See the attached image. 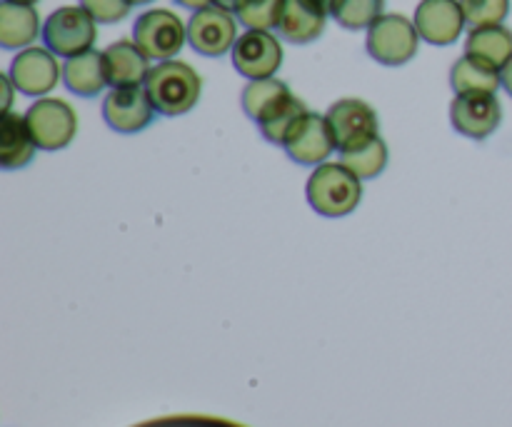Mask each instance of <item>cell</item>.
<instances>
[{"instance_id": "f1b7e54d", "label": "cell", "mask_w": 512, "mask_h": 427, "mask_svg": "<svg viewBox=\"0 0 512 427\" xmlns=\"http://www.w3.org/2000/svg\"><path fill=\"white\" fill-rule=\"evenodd\" d=\"M500 85H503L505 93H508L512 98V60L508 65H505L503 70H500Z\"/></svg>"}, {"instance_id": "52a82bcc", "label": "cell", "mask_w": 512, "mask_h": 427, "mask_svg": "<svg viewBox=\"0 0 512 427\" xmlns=\"http://www.w3.org/2000/svg\"><path fill=\"white\" fill-rule=\"evenodd\" d=\"M30 135L40 150H63L78 133V115L65 100L40 98L25 113Z\"/></svg>"}, {"instance_id": "cb8c5ba5", "label": "cell", "mask_w": 512, "mask_h": 427, "mask_svg": "<svg viewBox=\"0 0 512 427\" xmlns=\"http://www.w3.org/2000/svg\"><path fill=\"white\" fill-rule=\"evenodd\" d=\"M385 0H335L333 15L345 30H368L378 18H383Z\"/></svg>"}, {"instance_id": "603a6c76", "label": "cell", "mask_w": 512, "mask_h": 427, "mask_svg": "<svg viewBox=\"0 0 512 427\" xmlns=\"http://www.w3.org/2000/svg\"><path fill=\"white\" fill-rule=\"evenodd\" d=\"M305 113H308V108H305L303 100L290 95V98H285L278 108H273L263 120H260L258 123L260 135H263L268 143L285 145L288 135L293 133V128L298 125V120L303 118Z\"/></svg>"}, {"instance_id": "30bf717a", "label": "cell", "mask_w": 512, "mask_h": 427, "mask_svg": "<svg viewBox=\"0 0 512 427\" xmlns=\"http://www.w3.org/2000/svg\"><path fill=\"white\" fill-rule=\"evenodd\" d=\"M500 120H503V105L495 98V93L455 95L450 105V123L465 138H490L498 130Z\"/></svg>"}, {"instance_id": "484cf974", "label": "cell", "mask_w": 512, "mask_h": 427, "mask_svg": "<svg viewBox=\"0 0 512 427\" xmlns=\"http://www.w3.org/2000/svg\"><path fill=\"white\" fill-rule=\"evenodd\" d=\"M283 5L285 0H240L235 15L248 30H273L280 23Z\"/></svg>"}, {"instance_id": "4dcf8cb0", "label": "cell", "mask_w": 512, "mask_h": 427, "mask_svg": "<svg viewBox=\"0 0 512 427\" xmlns=\"http://www.w3.org/2000/svg\"><path fill=\"white\" fill-rule=\"evenodd\" d=\"M215 5H220V8L230 10V13H235V8L240 5V0H215Z\"/></svg>"}, {"instance_id": "5bb4252c", "label": "cell", "mask_w": 512, "mask_h": 427, "mask_svg": "<svg viewBox=\"0 0 512 427\" xmlns=\"http://www.w3.org/2000/svg\"><path fill=\"white\" fill-rule=\"evenodd\" d=\"M285 153L298 165H323L328 163L330 153L335 150L333 133L325 120V115L305 113L293 128V133L285 140Z\"/></svg>"}, {"instance_id": "d6a6232c", "label": "cell", "mask_w": 512, "mask_h": 427, "mask_svg": "<svg viewBox=\"0 0 512 427\" xmlns=\"http://www.w3.org/2000/svg\"><path fill=\"white\" fill-rule=\"evenodd\" d=\"M130 5H148V3H153V0H128Z\"/></svg>"}, {"instance_id": "44dd1931", "label": "cell", "mask_w": 512, "mask_h": 427, "mask_svg": "<svg viewBox=\"0 0 512 427\" xmlns=\"http://www.w3.org/2000/svg\"><path fill=\"white\" fill-rule=\"evenodd\" d=\"M465 53L488 60L490 65L503 70L512 60V30L505 25L470 28L465 38Z\"/></svg>"}, {"instance_id": "2e32d148", "label": "cell", "mask_w": 512, "mask_h": 427, "mask_svg": "<svg viewBox=\"0 0 512 427\" xmlns=\"http://www.w3.org/2000/svg\"><path fill=\"white\" fill-rule=\"evenodd\" d=\"M325 20H328V13L310 0H285L283 15L275 30L288 43L308 45L325 33Z\"/></svg>"}, {"instance_id": "8fae6325", "label": "cell", "mask_w": 512, "mask_h": 427, "mask_svg": "<svg viewBox=\"0 0 512 427\" xmlns=\"http://www.w3.org/2000/svg\"><path fill=\"white\" fill-rule=\"evenodd\" d=\"M155 105L145 85L113 88L103 100V118L118 133H140L155 118Z\"/></svg>"}, {"instance_id": "f546056e", "label": "cell", "mask_w": 512, "mask_h": 427, "mask_svg": "<svg viewBox=\"0 0 512 427\" xmlns=\"http://www.w3.org/2000/svg\"><path fill=\"white\" fill-rule=\"evenodd\" d=\"M175 3H180L188 10H203V8H210V5H215V0H175Z\"/></svg>"}, {"instance_id": "277c9868", "label": "cell", "mask_w": 512, "mask_h": 427, "mask_svg": "<svg viewBox=\"0 0 512 427\" xmlns=\"http://www.w3.org/2000/svg\"><path fill=\"white\" fill-rule=\"evenodd\" d=\"M420 33L413 20L400 13H385L383 18L375 20L368 28L365 48L370 58L378 60L380 65L398 68V65L410 63L418 53Z\"/></svg>"}, {"instance_id": "4316f807", "label": "cell", "mask_w": 512, "mask_h": 427, "mask_svg": "<svg viewBox=\"0 0 512 427\" xmlns=\"http://www.w3.org/2000/svg\"><path fill=\"white\" fill-rule=\"evenodd\" d=\"M460 5L470 28L503 25L510 13V0H460Z\"/></svg>"}, {"instance_id": "4fadbf2b", "label": "cell", "mask_w": 512, "mask_h": 427, "mask_svg": "<svg viewBox=\"0 0 512 427\" xmlns=\"http://www.w3.org/2000/svg\"><path fill=\"white\" fill-rule=\"evenodd\" d=\"M60 65L55 60V53L48 48H23L10 63V80H13L15 90L23 95H38L50 93L60 80Z\"/></svg>"}, {"instance_id": "7c38bea8", "label": "cell", "mask_w": 512, "mask_h": 427, "mask_svg": "<svg viewBox=\"0 0 512 427\" xmlns=\"http://www.w3.org/2000/svg\"><path fill=\"white\" fill-rule=\"evenodd\" d=\"M413 23L425 43L445 48L458 43L468 20L460 0H420Z\"/></svg>"}, {"instance_id": "6da1fadb", "label": "cell", "mask_w": 512, "mask_h": 427, "mask_svg": "<svg viewBox=\"0 0 512 427\" xmlns=\"http://www.w3.org/2000/svg\"><path fill=\"white\" fill-rule=\"evenodd\" d=\"M145 90L160 115L175 118V115L190 113L198 105L203 80L195 73L193 65L183 63V60H160L158 65L150 68L148 78H145Z\"/></svg>"}, {"instance_id": "5b68a950", "label": "cell", "mask_w": 512, "mask_h": 427, "mask_svg": "<svg viewBox=\"0 0 512 427\" xmlns=\"http://www.w3.org/2000/svg\"><path fill=\"white\" fill-rule=\"evenodd\" d=\"M325 120H328L330 133H333L335 150H340V153H353V150L365 148L375 138H380L378 113L365 100H338V103L330 105Z\"/></svg>"}, {"instance_id": "9c48e42d", "label": "cell", "mask_w": 512, "mask_h": 427, "mask_svg": "<svg viewBox=\"0 0 512 427\" xmlns=\"http://www.w3.org/2000/svg\"><path fill=\"white\" fill-rule=\"evenodd\" d=\"M235 40H238V25L233 13L220 5L195 10L193 18L188 20V43L193 45L195 53L218 58L233 50Z\"/></svg>"}, {"instance_id": "8992f818", "label": "cell", "mask_w": 512, "mask_h": 427, "mask_svg": "<svg viewBox=\"0 0 512 427\" xmlns=\"http://www.w3.org/2000/svg\"><path fill=\"white\" fill-rule=\"evenodd\" d=\"M133 40L150 60H173L188 40V25L173 10H145L135 20Z\"/></svg>"}, {"instance_id": "d6986e66", "label": "cell", "mask_w": 512, "mask_h": 427, "mask_svg": "<svg viewBox=\"0 0 512 427\" xmlns=\"http://www.w3.org/2000/svg\"><path fill=\"white\" fill-rule=\"evenodd\" d=\"M35 140L30 135L28 123H25V115L15 113H3V125H0V163L5 170L23 168L33 160L35 153Z\"/></svg>"}, {"instance_id": "ffe728a7", "label": "cell", "mask_w": 512, "mask_h": 427, "mask_svg": "<svg viewBox=\"0 0 512 427\" xmlns=\"http://www.w3.org/2000/svg\"><path fill=\"white\" fill-rule=\"evenodd\" d=\"M450 85H453L455 95L495 93L500 88V68L490 65L488 60L465 53L463 58L455 60L453 70H450Z\"/></svg>"}, {"instance_id": "83f0119b", "label": "cell", "mask_w": 512, "mask_h": 427, "mask_svg": "<svg viewBox=\"0 0 512 427\" xmlns=\"http://www.w3.org/2000/svg\"><path fill=\"white\" fill-rule=\"evenodd\" d=\"M80 5L103 25L118 23V20H123L125 15L130 13V8H133L128 0H80Z\"/></svg>"}, {"instance_id": "d4e9b609", "label": "cell", "mask_w": 512, "mask_h": 427, "mask_svg": "<svg viewBox=\"0 0 512 427\" xmlns=\"http://www.w3.org/2000/svg\"><path fill=\"white\" fill-rule=\"evenodd\" d=\"M340 163L353 170L360 180H373L388 165V145L383 138H375L365 148L353 150V153H340Z\"/></svg>"}, {"instance_id": "7a4b0ae2", "label": "cell", "mask_w": 512, "mask_h": 427, "mask_svg": "<svg viewBox=\"0 0 512 427\" xmlns=\"http://www.w3.org/2000/svg\"><path fill=\"white\" fill-rule=\"evenodd\" d=\"M308 203L325 218L350 215L363 200V180L343 163H323L308 180Z\"/></svg>"}, {"instance_id": "ac0fdd59", "label": "cell", "mask_w": 512, "mask_h": 427, "mask_svg": "<svg viewBox=\"0 0 512 427\" xmlns=\"http://www.w3.org/2000/svg\"><path fill=\"white\" fill-rule=\"evenodd\" d=\"M63 83L70 93L80 95V98H95V95H100V90L108 85L103 53L88 50V53L68 58V63L63 65Z\"/></svg>"}, {"instance_id": "3957f363", "label": "cell", "mask_w": 512, "mask_h": 427, "mask_svg": "<svg viewBox=\"0 0 512 427\" xmlns=\"http://www.w3.org/2000/svg\"><path fill=\"white\" fill-rule=\"evenodd\" d=\"M98 20L83 5H65L53 10L43 23V43L60 58H75L93 50L98 38Z\"/></svg>"}, {"instance_id": "836d02e7", "label": "cell", "mask_w": 512, "mask_h": 427, "mask_svg": "<svg viewBox=\"0 0 512 427\" xmlns=\"http://www.w3.org/2000/svg\"><path fill=\"white\" fill-rule=\"evenodd\" d=\"M10 3H23V5H33V3H38V0H10Z\"/></svg>"}, {"instance_id": "ba28073f", "label": "cell", "mask_w": 512, "mask_h": 427, "mask_svg": "<svg viewBox=\"0 0 512 427\" xmlns=\"http://www.w3.org/2000/svg\"><path fill=\"white\" fill-rule=\"evenodd\" d=\"M233 65L248 80L275 78L283 65V45L270 30H248L233 45Z\"/></svg>"}, {"instance_id": "1f68e13d", "label": "cell", "mask_w": 512, "mask_h": 427, "mask_svg": "<svg viewBox=\"0 0 512 427\" xmlns=\"http://www.w3.org/2000/svg\"><path fill=\"white\" fill-rule=\"evenodd\" d=\"M310 3H315L318 8H323L325 13H330V10H333V5H335V0H310Z\"/></svg>"}, {"instance_id": "7402d4cb", "label": "cell", "mask_w": 512, "mask_h": 427, "mask_svg": "<svg viewBox=\"0 0 512 427\" xmlns=\"http://www.w3.org/2000/svg\"><path fill=\"white\" fill-rule=\"evenodd\" d=\"M290 95L293 93H290L288 85L278 78L250 80V83L245 85L240 103H243L245 115H248L250 120H255V123H260L270 110L278 108V105L283 103L285 98H290Z\"/></svg>"}, {"instance_id": "9a60e30c", "label": "cell", "mask_w": 512, "mask_h": 427, "mask_svg": "<svg viewBox=\"0 0 512 427\" xmlns=\"http://www.w3.org/2000/svg\"><path fill=\"white\" fill-rule=\"evenodd\" d=\"M148 55L135 45V40H118L103 50L105 75H108L110 88H133L145 85L150 73Z\"/></svg>"}, {"instance_id": "e0dca14e", "label": "cell", "mask_w": 512, "mask_h": 427, "mask_svg": "<svg viewBox=\"0 0 512 427\" xmlns=\"http://www.w3.org/2000/svg\"><path fill=\"white\" fill-rule=\"evenodd\" d=\"M40 35V15L33 5L10 3L0 5V45L5 50L30 48Z\"/></svg>"}]
</instances>
